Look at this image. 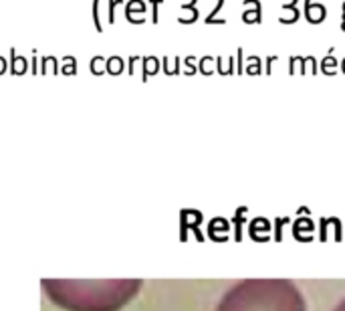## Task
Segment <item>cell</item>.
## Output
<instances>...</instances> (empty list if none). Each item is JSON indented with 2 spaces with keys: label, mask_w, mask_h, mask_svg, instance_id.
Listing matches in <instances>:
<instances>
[{
  "label": "cell",
  "mask_w": 345,
  "mask_h": 311,
  "mask_svg": "<svg viewBox=\"0 0 345 311\" xmlns=\"http://www.w3.org/2000/svg\"><path fill=\"white\" fill-rule=\"evenodd\" d=\"M214 311H307V301L295 281L258 277L234 283Z\"/></svg>",
  "instance_id": "6da1fadb"
},
{
  "label": "cell",
  "mask_w": 345,
  "mask_h": 311,
  "mask_svg": "<svg viewBox=\"0 0 345 311\" xmlns=\"http://www.w3.org/2000/svg\"><path fill=\"white\" fill-rule=\"evenodd\" d=\"M305 16L311 24H321L327 16V8L317 0H305Z\"/></svg>",
  "instance_id": "7a4b0ae2"
},
{
  "label": "cell",
  "mask_w": 345,
  "mask_h": 311,
  "mask_svg": "<svg viewBox=\"0 0 345 311\" xmlns=\"http://www.w3.org/2000/svg\"><path fill=\"white\" fill-rule=\"evenodd\" d=\"M28 69V61L22 55H16L14 49H10V73L12 75H24Z\"/></svg>",
  "instance_id": "3957f363"
},
{
  "label": "cell",
  "mask_w": 345,
  "mask_h": 311,
  "mask_svg": "<svg viewBox=\"0 0 345 311\" xmlns=\"http://www.w3.org/2000/svg\"><path fill=\"white\" fill-rule=\"evenodd\" d=\"M160 67H162V63H160V59H158V57H154V55L144 57V59H142V73H144V81H146L150 75H156V73L160 71Z\"/></svg>",
  "instance_id": "277c9868"
},
{
  "label": "cell",
  "mask_w": 345,
  "mask_h": 311,
  "mask_svg": "<svg viewBox=\"0 0 345 311\" xmlns=\"http://www.w3.org/2000/svg\"><path fill=\"white\" fill-rule=\"evenodd\" d=\"M299 16H301L299 6H287V8H283V12L279 14V22H283V24H295V22L299 20Z\"/></svg>",
  "instance_id": "5b68a950"
},
{
  "label": "cell",
  "mask_w": 345,
  "mask_h": 311,
  "mask_svg": "<svg viewBox=\"0 0 345 311\" xmlns=\"http://www.w3.org/2000/svg\"><path fill=\"white\" fill-rule=\"evenodd\" d=\"M222 6H224V0H214V6H212V10L206 14L204 22H206V24H226V18H218V12L222 10Z\"/></svg>",
  "instance_id": "8992f818"
},
{
  "label": "cell",
  "mask_w": 345,
  "mask_h": 311,
  "mask_svg": "<svg viewBox=\"0 0 345 311\" xmlns=\"http://www.w3.org/2000/svg\"><path fill=\"white\" fill-rule=\"evenodd\" d=\"M216 71L220 75H232L234 73V57H218L216 59Z\"/></svg>",
  "instance_id": "52a82bcc"
},
{
  "label": "cell",
  "mask_w": 345,
  "mask_h": 311,
  "mask_svg": "<svg viewBox=\"0 0 345 311\" xmlns=\"http://www.w3.org/2000/svg\"><path fill=\"white\" fill-rule=\"evenodd\" d=\"M337 69H339V61L333 55H325L321 59V71H323V75H335Z\"/></svg>",
  "instance_id": "ba28073f"
},
{
  "label": "cell",
  "mask_w": 345,
  "mask_h": 311,
  "mask_svg": "<svg viewBox=\"0 0 345 311\" xmlns=\"http://www.w3.org/2000/svg\"><path fill=\"white\" fill-rule=\"evenodd\" d=\"M198 20V8L196 6H188V8H182L180 14H178V22L182 24H192Z\"/></svg>",
  "instance_id": "9c48e42d"
},
{
  "label": "cell",
  "mask_w": 345,
  "mask_h": 311,
  "mask_svg": "<svg viewBox=\"0 0 345 311\" xmlns=\"http://www.w3.org/2000/svg\"><path fill=\"white\" fill-rule=\"evenodd\" d=\"M123 69H125V63H123L121 57H109V59L105 61V71H107L109 75H119Z\"/></svg>",
  "instance_id": "30bf717a"
},
{
  "label": "cell",
  "mask_w": 345,
  "mask_h": 311,
  "mask_svg": "<svg viewBox=\"0 0 345 311\" xmlns=\"http://www.w3.org/2000/svg\"><path fill=\"white\" fill-rule=\"evenodd\" d=\"M40 75H57L59 73V63L55 57H42L40 59Z\"/></svg>",
  "instance_id": "8fae6325"
},
{
  "label": "cell",
  "mask_w": 345,
  "mask_h": 311,
  "mask_svg": "<svg viewBox=\"0 0 345 311\" xmlns=\"http://www.w3.org/2000/svg\"><path fill=\"white\" fill-rule=\"evenodd\" d=\"M198 71L202 75H214V71H216V57H210V55L202 57L200 63H198Z\"/></svg>",
  "instance_id": "7c38bea8"
},
{
  "label": "cell",
  "mask_w": 345,
  "mask_h": 311,
  "mask_svg": "<svg viewBox=\"0 0 345 311\" xmlns=\"http://www.w3.org/2000/svg\"><path fill=\"white\" fill-rule=\"evenodd\" d=\"M162 69L166 75H180V59L178 57H166L162 61Z\"/></svg>",
  "instance_id": "4fadbf2b"
},
{
  "label": "cell",
  "mask_w": 345,
  "mask_h": 311,
  "mask_svg": "<svg viewBox=\"0 0 345 311\" xmlns=\"http://www.w3.org/2000/svg\"><path fill=\"white\" fill-rule=\"evenodd\" d=\"M242 20L246 24H258L263 20V10H250V8H244L242 10Z\"/></svg>",
  "instance_id": "5bb4252c"
},
{
  "label": "cell",
  "mask_w": 345,
  "mask_h": 311,
  "mask_svg": "<svg viewBox=\"0 0 345 311\" xmlns=\"http://www.w3.org/2000/svg\"><path fill=\"white\" fill-rule=\"evenodd\" d=\"M123 6H125V12H136V14H146L148 12V4L144 0H130Z\"/></svg>",
  "instance_id": "9a60e30c"
},
{
  "label": "cell",
  "mask_w": 345,
  "mask_h": 311,
  "mask_svg": "<svg viewBox=\"0 0 345 311\" xmlns=\"http://www.w3.org/2000/svg\"><path fill=\"white\" fill-rule=\"evenodd\" d=\"M289 73L291 75H303V57L293 55L289 59Z\"/></svg>",
  "instance_id": "2e32d148"
},
{
  "label": "cell",
  "mask_w": 345,
  "mask_h": 311,
  "mask_svg": "<svg viewBox=\"0 0 345 311\" xmlns=\"http://www.w3.org/2000/svg\"><path fill=\"white\" fill-rule=\"evenodd\" d=\"M317 69H319V65H317V61H315L313 55L303 57V75H315Z\"/></svg>",
  "instance_id": "e0dca14e"
},
{
  "label": "cell",
  "mask_w": 345,
  "mask_h": 311,
  "mask_svg": "<svg viewBox=\"0 0 345 311\" xmlns=\"http://www.w3.org/2000/svg\"><path fill=\"white\" fill-rule=\"evenodd\" d=\"M105 61H107V59H103V57H93L91 63H89L91 73H93V75H103V71H105Z\"/></svg>",
  "instance_id": "ac0fdd59"
},
{
  "label": "cell",
  "mask_w": 345,
  "mask_h": 311,
  "mask_svg": "<svg viewBox=\"0 0 345 311\" xmlns=\"http://www.w3.org/2000/svg\"><path fill=\"white\" fill-rule=\"evenodd\" d=\"M93 24L97 28V32H103V24H101V18H99V0H93Z\"/></svg>",
  "instance_id": "d6986e66"
},
{
  "label": "cell",
  "mask_w": 345,
  "mask_h": 311,
  "mask_svg": "<svg viewBox=\"0 0 345 311\" xmlns=\"http://www.w3.org/2000/svg\"><path fill=\"white\" fill-rule=\"evenodd\" d=\"M121 4H125V0H109V10H107L109 16H107V20H109L111 24L115 22V8L121 6Z\"/></svg>",
  "instance_id": "ffe728a7"
},
{
  "label": "cell",
  "mask_w": 345,
  "mask_h": 311,
  "mask_svg": "<svg viewBox=\"0 0 345 311\" xmlns=\"http://www.w3.org/2000/svg\"><path fill=\"white\" fill-rule=\"evenodd\" d=\"M234 61H236V69H234V71H236L238 75H242V73H244V51H242V49H236V59H234Z\"/></svg>",
  "instance_id": "44dd1931"
},
{
  "label": "cell",
  "mask_w": 345,
  "mask_h": 311,
  "mask_svg": "<svg viewBox=\"0 0 345 311\" xmlns=\"http://www.w3.org/2000/svg\"><path fill=\"white\" fill-rule=\"evenodd\" d=\"M125 18L132 24H144L146 22V14H136V12H125Z\"/></svg>",
  "instance_id": "7402d4cb"
},
{
  "label": "cell",
  "mask_w": 345,
  "mask_h": 311,
  "mask_svg": "<svg viewBox=\"0 0 345 311\" xmlns=\"http://www.w3.org/2000/svg\"><path fill=\"white\" fill-rule=\"evenodd\" d=\"M164 0H150V4H152V22H158L160 20V4H162Z\"/></svg>",
  "instance_id": "603a6c76"
},
{
  "label": "cell",
  "mask_w": 345,
  "mask_h": 311,
  "mask_svg": "<svg viewBox=\"0 0 345 311\" xmlns=\"http://www.w3.org/2000/svg\"><path fill=\"white\" fill-rule=\"evenodd\" d=\"M263 65H244V73L246 75H261Z\"/></svg>",
  "instance_id": "cb8c5ba5"
},
{
  "label": "cell",
  "mask_w": 345,
  "mask_h": 311,
  "mask_svg": "<svg viewBox=\"0 0 345 311\" xmlns=\"http://www.w3.org/2000/svg\"><path fill=\"white\" fill-rule=\"evenodd\" d=\"M242 6L244 8H250V10H263V4L258 0H244Z\"/></svg>",
  "instance_id": "d4e9b609"
},
{
  "label": "cell",
  "mask_w": 345,
  "mask_h": 311,
  "mask_svg": "<svg viewBox=\"0 0 345 311\" xmlns=\"http://www.w3.org/2000/svg\"><path fill=\"white\" fill-rule=\"evenodd\" d=\"M244 63H246V65H263L261 57H256V55H248V57L244 59Z\"/></svg>",
  "instance_id": "484cf974"
},
{
  "label": "cell",
  "mask_w": 345,
  "mask_h": 311,
  "mask_svg": "<svg viewBox=\"0 0 345 311\" xmlns=\"http://www.w3.org/2000/svg\"><path fill=\"white\" fill-rule=\"evenodd\" d=\"M138 61H140V57H130V63H127V71H130V75H134V73H136V65H138Z\"/></svg>",
  "instance_id": "4316f807"
},
{
  "label": "cell",
  "mask_w": 345,
  "mask_h": 311,
  "mask_svg": "<svg viewBox=\"0 0 345 311\" xmlns=\"http://www.w3.org/2000/svg\"><path fill=\"white\" fill-rule=\"evenodd\" d=\"M277 59H279L277 55H273V57H269V59H267V75H271V73H273V65L277 63Z\"/></svg>",
  "instance_id": "83f0119b"
},
{
  "label": "cell",
  "mask_w": 345,
  "mask_h": 311,
  "mask_svg": "<svg viewBox=\"0 0 345 311\" xmlns=\"http://www.w3.org/2000/svg\"><path fill=\"white\" fill-rule=\"evenodd\" d=\"M75 71H77L75 65H63V67H61V73H63V75H75Z\"/></svg>",
  "instance_id": "f1b7e54d"
},
{
  "label": "cell",
  "mask_w": 345,
  "mask_h": 311,
  "mask_svg": "<svg viewBox=\"0 0 345 311\" xmlns=\"http://www.w3.org/2000/svg\"><path fill=\"white\" fill-rule=\"evenodd\" d=\"M63 65H77V61L73 55H67V57H63Z\"/></svg>",
  "instance_id": "f546056e"
},
{
  "label": "cell",
  "mask_w": 345,
  "mask_h": 311,
  "mask_svg": "<svg viewBox=\"0 0 345 311\" xmlns=\"http://www.w3.org/2000/svg\"><path fill=\"white\" fill-rule=\"evenodd\" d=\"M6 69H8V63H6V59H4V57H0V75H4V73H6Z\"/></svg>",
  "instance_id": "4dcf8cb0"
},
{
  "label": "cell",
  "mask_w": 345,
  "mask_h": 311,
  "mask_svg": "<svg viewBox=\"0 0 345 311\" xmlns=\"http://www.w3.org/2000/svg\"><path fill=\"white\" fill-rule=\"evenodd\" d=\"M196 2H198V0H180L182 8H188V6H196Z\"/></svg>",
  "instance_id": "1f68e13d"
},
{
  "label": "cell",
  "mask_w": 345,
  "mask_h": 311,
  "mask_svg": "<svg viewBox=\"0 0 345 311\" xmlns=\"http://www.w3.org/2000/svg\"><path fill=\"white\" fill-rule=\"evenodd\" d=\"M297 2H299V0H281L283 8H287V6H297Z\"/></svg>",
  "instance_id": "d6a6232c"
},
{
  "label": "cell",
  "mask_w": 345,
  "mask_h": 311,
  "mask_svg": "<svg viewBox=\"0 0 345 311\" xmlns=\"http://www.w3.org/2000/svg\"><path fill=\"white\" fill-rule=\"evenodd\" d=\"M331 311H345V297H343V299H341V301H339V303H337V305H335V307H333Z\"/></svg>",
  "instance_id": "836d02e7"
},
{
  "label": "cell",
  "mask_w": 345,
  "mask_h": 311,
  "mask_svg": "<svg viewBox=\"0 0 345 311\" xmlns=\"http://www.w3.org/2000/svg\"><path fill=\"white\" fill-rule=\"evenodd\" d=\"M339 67H341V73L345 75V57L341 59V65H339Z\"/></svg>",
  "instance_id": "e575fe53"
},
{
  "label": "cell",
  "mask_w": 345,
  "mask_h": 311,
  "mask_svg": "<svg viewBox=\"0 0 345 311\" xmlns=\"http://www.w3.org/2000/svg\"><path fill=\"white\" fill-rule=\"evenodd\" d=\"M341 14H343V18H345V2L341 4Z\"/></svg>",
  "instance_id": "d590c367"
},
{
  "label": "cell",
  "mask_w": 345,
  "mask_h": 311,
  "mask_svg": "<svg viewBox=\"0 0 345 311\" xmlns=\"http://www.w3.org/2000/svg\"><path fill=\"white\" fill-rule=\"evenodd\" d=\"M341 30H343V32H345V18H343V20H341Z\"/></svg>",
  "instance_id": "8d00e7d4"
}]
</instances>
